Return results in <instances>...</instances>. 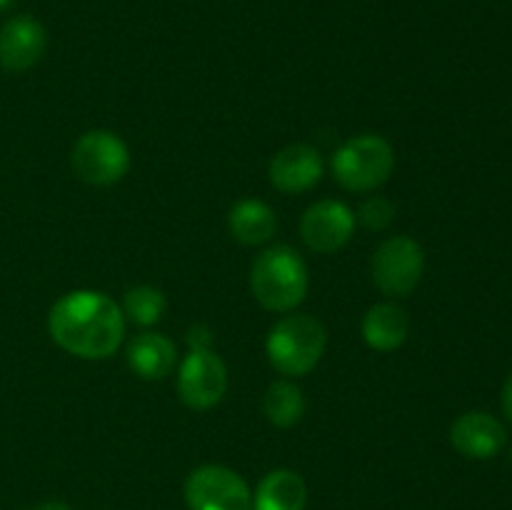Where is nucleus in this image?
Listing matches in <instances>:
<instances>
[{"label":"nucleus","mask_w":512,"mask_h":510,"mask_svg":"<svg viewBox=\"0 0 512 510\" xmlns=\"http://www.w3.org/2000/svg\"><path fill=\"white\" fill-rule=\"evenodd\" d=\"M55 345L85 360H105L125 338L123 308L100 290H73L55 300L48 313Z\"/></svg>","instance_id":"obj_1"},{"label":"nucleus","mask_w":512,"mask_h":510,"mask_svg":"<svg viewBox=\"0 0 512 510\" xmlns=\"http://www.w3.org/2000/svg\"><path fill=\"white\" fill-rule=\"evenodd\" d=\"M308 265L290 245H270L250 268V290L265 310L290 313L308 295Z\"/></svg>","instance_id":"obj_2"},{"label":"nucleus","mask_w":512,"mask_h":510,"mask_svg":"<svg viewBox=\"0 0 512 510\" xmlns=\"http://www.w3.org/2000/svg\"><path fill=\"white\" fill-rule=\"evenodd\" d=\"M325 345H328V333L323 323L308 313H295L285 315L273 325L265 340V353L280 375L300 378L320 363Z\"/></svg>","instance_id":"obj_3"},{"label":"nucleus","mask_w":512,"mask_h":510,"mask_svg":"<svg viewBox=\"0 0 512 510\" xmlns=\"http://www.w3.org/2000/svg\"><path fill=\"white\" fill-rule=\"evenodd\" d=\"M335 180L353 193H370L390 178L395 168L393 145L375 133L345 140L330 160Z\"/></svg>","instance_id":"obj_4"},{"label":"nucleus","mask_w":512,"mask_h":510,"mask_svg":"<svg viewBox=\"0 0 512 510\" xmlns=\"http://www.w3.org/2000/svg\"><path fill=\"white\" fill-rule=\"evenodd\" d=\"M70 165L85 183L115 185L130 170V150L110 130H88L75 140Z\"/></svg>","instance_id":"obj_5"},{"label":"nucleus","mask_w":512,"mask_h":510,"mask_svg":"<svg viewBox=\"0 0 512 510\" xmlns=\"http://www.w3.org/2000/svg\"><path fill=\"white\" fill-rule=\"evenodd\" d=\"M425 270V253L418 240L393 235L373 255V283L388 298H405L418 288Z\"/></svg>","instance_id":"obj_6"},{"label":"nucleus","mask_w":512,"mask_h":510,"mask_svg":"<svg viewBox=\"0 0 512 510\" xmlns=\"http://www.w3.org/2000/svg\"><path fill=\"white\" fill-rule=\"evenodd\" d=\"M190 510H253V493L235 470L225 465H200L185 480Z\"/></svg>","instance_id":"obj_7"},{"label":"nucleus","mask_w":512,"mask_h":510,"mask_svg":"<svg viewBox=\"0 0 512 510\" xmlns=\"http://www.w3.org/2000/svg\"><path fill=\"white\" fill-rule=\"evenodd\" d=\"M228 390V368L215 350H190L178 368V395L188 408L210 410Z\"/></svg>","instance_id":"obj_8"},{"label":"nucleus","mask_w":512,"mask_h":510,"mask_svg":"<svg viewBox=\"0 0 512 510\" xmlns=\"http://www.w3.org/2000/svg\"><path fill=\"white\" fill-rule=\"evenodd\" d=\"M355 230V213L340 200H318L300 220V238L313 253L328 255L348 245Z\"/></svg>","instance_id":"obj_9"},{"label":"nucleus","mask_w":512,"mask_h":510,"mask_svg":"<svg viewBox=\"0 0 512 510\" xmlns=\"http://www.w3.org/2000/svg\"><path fill=\"white\" fill-rule=\"evenodd\" d=\"M48 48V33L43 23L30 15H15L0 28V65L10 73L30 70Z\"/></svg>","instance_id":"obj_10"},{"label":"nucleus","mask_w":512,"mask_h":510,"mask_svg":"<svg viewBox=\"0 0 512 510\" xmlns=\"http://www.w3.org/2000/svg\"><path fill=\"white\" fill-rule=\"evenodd\" d=\"M505 425L483 410L463 413L450 428V443L460 455L473 460H488L505 448Z\"/></svg>","instance_id":"obj_11"},{"label":"nucleus","mask_w":512,"mask_h":510,"mask_svg":"<svg viewBox=\"0 0 512 510\" xmlns=\"http://www.w3.org/2000/svg\"><path fill=\"white\" fill-rule=\"evenodd\" d=\"M268 178L283 193H305L323 178V158L313 145H288L273 155L268 165Z\"/></svg>","instance_id":"obj_12"},{"label":"nucleus","mask_w":512,"mask_h":510,"mask_svg":"<svg viewBox=\"0 0 512 510\" xmlns=\"http://www.w3.org/2000/svg\"><path fill=\"white\" fill-rule=\"evenodd\" d=\"M178 363V348L163 333H140L128 345V365L138 378L163 380L168 378Z\"/></svg>","instance_id":"obj_13"},{"label":"nucleus","mask_w":512,"mask_h":510,"mask_svg":"<svg viewBox=\"0 0 512 510\" xmlns=\"http://www.w3.org/2000/svg\"><path fill=\"white\" fill-rule=\"evenodd\" d=\"M363 340L378 353H393L408 340L410 318L398 303H378L363 315Z\"/></svg>","instance_id":"obj_14"},{"label":"nucleus","mask_w":512,"mask_h":510,"mask_svg":"<svg viewBox=\"0 0 512 510\" xmlns=\"http://www.w3.org/2000/svg\"><path fill=\"white\" fill-rule=\"evenodd\" d=\"M228 230L238 243L243 245H263L278 230V218L273 208L263 200L245 198L235 203L228 213Z\"/></svg>","instance_id":"obj_15"},{"label":"nucleus","mask_w":512,"mask_h":510,"mask_svg":"<svg viewBox=\"0 0 512 510\" xmlns=\"http://www.w3.org/2000/svg\"><path fill=\"white\" fill-rule=\"evenodd\" d=\"M308 500L305 480L293 470H273L255 490V510H303Z\"/></svg>","instance_id":"obj_16"},{"label":"nucleus","mask_w":512,"mask_h":510,"mask_svg":"<svg viewBox=\"0 0 512 510\" xmlns=\"http://www.w3.org/2000/svg\"><path fill=\"white\" fill-rule=\"evenodd\" d=\"M263 413L268 418V423L275 425V428H290L305 413L303 390L293 380H275L265 390Z\"/></svg>","instance_id":"obj_17"},{"label":"nucleus","mask_w":512,"mask_h":510,"mask_svg":"<svg viewBox=\"0 0 512 510\" xmlns=\"http://www.w3.org/2000/svg\"><path fill=\"white\" fill-rule=\"evenodd\" d=\"M165 295L153 285H138L130 288L123 298V315H128L135 325H155L165 315Z\"/></svg>","instance_id":"obj_18"},{"label":"nucleus","mask_w":512,"mask_h":510,"mask_svg":"<svg viewBox=\"0 0 512 510\" xmlns=\"http://www.w3.org/2000/svg\"><path fill=\"white\" fill-rule=\"evenodd\" d=\"M393 215V203H390L388 198H383V195H373V198H368L360 205L355 220H358L360 225H365L368 230H385L393 223Z\"/></svg>","instance_id":"obj_19"},{"label":"nucleus","mask_w":512,"mask_h":510,"mask_svg":"<svg viewBox=\"0 0 512 510\" xmlns=\"http://www.w3.org/2000/svg\"><path fill=\"white\" fill-rule=\"evenodd\" d=\"M188 343L190 350H213V335L205 325H195L188 330Z\"/></svg>","instance_id":"obj_20"},{"label":"nucleus","mask_w":512,"mask_h":510,"mask_svg":"<svg viewBox=\"0 0 512 510\" xmlns=\"http://www.w3.org/2000/svg\"><path fill=\"white\" fill-rule=\"evenodd\" d=\"M503 410H505V415H508V420L512 423V375H510L508 383H505V388H503Z\"/></svg>","instance_id":"obj_21"},{"label":"nucleus","mask_w":512,"mask_h":510,"mask_svg":"<svg viewBox=\"0 0 512 510\" xmlns=\"http://www.w3.org/2000/svg\"><path fill=\"white\" fill-rule=\"evenodd\" d=\"M35 510H70V508L65 503H43L40 508H35Z\"/></svg>","instance_id":"obj_22"},{"label":"nucleus","mask_w":512,"mask_h":510,"mask_svg":"<svg viewBox=\"0 0 512 510\" xmlns=\"http://www.w3.org/2000/svg\"><path fill=\"white\" fill-rule=\"evenodd\" d=\"M10 3H13V0H0V13H3V10H8Z\"/></svg>","instance_id":"obj_23"},{"label":"nucleus","mask_w":512,"mask_h":510,"mask_svg":"<svg viewBox=\"0 0 512 510\" xmlns=\"http://www.w3.org/2000/svg\"><path fill=\"white\" fill-rule=\"evenodd\" d=\"M510 463H512V448H510Z\"/></svg>","instance_id":"obj_24"}]
</instances>
